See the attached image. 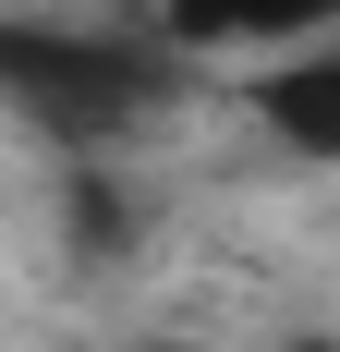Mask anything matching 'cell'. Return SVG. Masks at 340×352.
<instances>
[{
  "instance_id": "1",
  "label": "cell",
  "mask_w": 340,
  "mask_h": 352,
  "mask_svg": "<svg viewBox=\"0 0 340 352\" xmlns=\"http://www.w3.org/2000/svg\"><path fill=\"white\" fill-rule=\"evenodd\" d=\"M0 98L49 122V134H122L146 98H158V61L122 49V36H61V25H0Z\"/></svg>"
},
{
  "instance_id": "3",
  "label": "cell",
  "mask_w": 340,
  "mask_h": 352,
  "mask_svg": "<svg viewBox=\"0 0 340 352\" xmlns=\"http://www.w3.org/2000/svg\"><path fill=\"white\" fill-rule=\"evenodd\" d=\"M340 0H170V25L182 36H304L328 25Z\"/></svg>"
},
{
  "instance_id": "2",
  "label": "cell",
  "mask_w": 340,
  "mask_h": 352,
  "mask_svg": "<svg viewBox=\"0 0 340 352\" xmlns=\"http://www.w3.org/2000/svg\"><path fill=\"white\" fill-rule=\"evenodd\" d=\"M255 109H268V134H279V146L340 158V61H279L268 85H255Z\"/></svg>"
}]
</instances>
